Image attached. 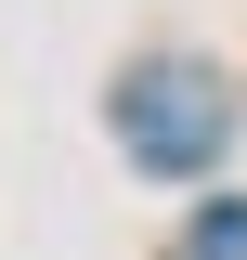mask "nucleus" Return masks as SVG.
I'll return each instance as SVG.
<instances>
[{
	"mask_svg": "<svg viewBox=\"0 0 247 260\" xmlns=\"http://www.w3.org/2000/svg\"><path fill=\"white\" fill-rule=\"evenodd\" d=\"M117 143H130V169H208L221 143H234V104H221V78L208 65H182V52H156V65H130L117 78Z\"/></svg>",
	"mask_w": 247,
	"mask_h": 260,
	"instance_id": "1",
	"label": "nucleus"
},
{
	"mask_svg": "<svg viewBox=\"0 0 247 260\" xmlns=\"http://www.w3.org/2000/svg\"><path fill=\"white\" fill-rule=\"evenodd\" d=\"M182 260H247V195H221V208H195Z\"/></svg>",
	"mask_w": 247,
	"mask_h": 260,
	"instance_id": "2",
	"label": "nucleus"
}]
</instances>
